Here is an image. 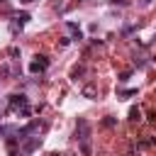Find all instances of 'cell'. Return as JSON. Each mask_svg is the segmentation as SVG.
I'll use <instances>...</instances> for the list:
<instances>
[{
  "mask_svg": "<svg viewBox=\"0 0 156 156\" xmlns=\"http://www.w3.org/2000/svg\"><path fill=\"white\" fill-rule=\"evenodd\" d=\"M129 119H132V122L141 119V112H139V107H132V110H129Z\"/></svg>",
  "mask_w": 156,
  "mask_h": 156,
  "instance_id": "cell-5",
  "label": "cell"
},
{
  "mask_svg": "<svg viewBox=\"0 0 156 156\" xmlns=\"http://www.w3.org/2000/svg\"><path fill=\"white\" fill-rule=\"evenodd\" d=\"M49 156H63V154H49Z\"/></svg>",
  "mask_w": 156,
  "mask_h": 156,
  "instance_id": "cell-10",
  "label": "cell"
},
{
  "mask_svg": "<svg viewBox=\"0 0 156 156\" xmlns=\"http://www.w3.org/2000/svg\"><path fill=\"white\" fill-rule=\"evenodd\" d=\"M22 2H34V0H22Z\"/></svg>",
  "mask_w": 156,
  "mask_h": 156,
  "instance_id": "cell-11",
  "label": "cell"
},
{
  "mask_svg": "<svg viewBox=\"0 0 156 156\" xmlns=\"http://www.w3.org/2000/svg\"><path fill=\"white\" fill-rule=\"evenodd\" d=\"M102 124H105V127H112V124H115V119H112V117H107V119H102Z\"/></svg>",
  "mask_w": 156,
  "mask_h": 156,
  "instance_id": "cell-8",
  "label": "cell"
},
{
  "mask_svg": "<svg viewBox=\"0 0 156 156\" xmlns=\"http://www.w3.org/2000/svg\"><path fill=\"white\" fill-rule=\"evenodd\" d=\"M10 107H12V110L27 107V98H24V95H17V93H15V95H10Z\"/></svg>",
  "mask_w": 156,
  "mask_h": 156,
  "instance_id": "cell-3",
  "label": "cell"
},
{
  "mask_svg": "<svg viewBox=\"0 0 156 156\" xmlns=\"http://www.w3.org/2000/svg\"><path fill=\"white\" fill-rule=\"evenodd\" d=\"M66 27H68V32H73V37H76V39H80V29H78V27H76L73 22H68Z\"/></svg>",
  "mask_w": 156,
  "mask_h": 156,
  "instance_id": "cell-6",
  "label": "cell"
},
{
  "mask_svg": "<svg viewBox=\"0 0 156 156\" xmlns=\"http://www.w3.org/2000/svg\"><path fill=\"white\" fill-rule=\"evenodd\" d=\"M0 115H2V105H0Z\"/></svg>",
  "mask_w": 156,
  "mask_h": 156,
  "instance_id": "cell-12",
  "label": "cell"
},
{
  "mask_svg": "<svg viewBox=\"0 0 156 156\" xmlns=\"http://www.w3.org/2000/svg\"><path fill=\"white\" fill-rule=\"evenodd\" d=\"M83 95H85V98H93V95H95V88L85 85V88H83Z\"/></svg>",
  "mask_w": 156,
  "mask_h": 156,
  "instance_id": "cell-7",
  "label": "cell"
},
{
  "mask_svg": "<svg viewBox=\"0 0 156 156\" xmlns=\"http://www.w3.org/2000/svg\"><path fill=\"white\" fill-rule=\"evenodd\" d=\"M112 5H129V0H110Z\"/></svg>",
  "mask_w": 156,
  "mask_h": 156,
  "instance_id": "cell-9",
  "label": "cell"
},
{
  "mask_svg": "<svg viewBox=\"0 0 156 156\" xmlns=\"http://www.w3.org/2000/svg\"><path fill=\"white\" fill-rule=\"evenodd\" d=\"M39 144H41V139H39V136H32V139H29V141L22 146V151H24V154H32V151H34Z\"/></svg>",
  "mask_w": 156,
  "mask_h": 156,
  "instance_id": "cell-4",
  "label": "cell"
},
{
  "mask_svg": "<svg viewBox=\"0 0 156 156\" xmlns=\"http://www.w3.org/2000/svg\"><path fill=\"white\" fill-rule=\"evenodd\" d=\"M46 66H49V58H46V56H37V58L29 63V71H32V73H41V71H46Z\"/></svg>",
  "mask_w": 156,
  "mask_h": 156,
  "instance_id": "cell-2",
  "label": "cell"
},
{
  "mask_svg": "<svg viewBox=\"0 0 156 156\" xmlns=\"http://www.w3.org/2000/svg\"><path fill=\"white\" fill-rule=\"evenodd\" d=\"M76 136H78V141H80V154H83V156H90V154H93V149H90V124H88L85 119H78V124H76Z\"/></svg>",
  "mask_w": 156,
  "mask_h": 156,
  "instance_id": "cell-1",
  "label": "cell"
}]
</instances>
